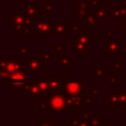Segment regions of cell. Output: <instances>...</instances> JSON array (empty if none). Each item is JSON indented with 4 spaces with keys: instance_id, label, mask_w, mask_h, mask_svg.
<instances>
[{
    "instance_id": "1",
    "label": "cell",
    "mask_w": 126,
    "mask_h": 126,
    "mask_svg": "<svg viewBox=\"0 0 126 126\" xmlns=\"http://www.w3.org/2000/svg\"><path fill=\"white\" fill-rule=\"evenodd\" d=\"M28 61L18 62V56H1L0 58V81L1 83H9L10 78L22 69L27 70Z\"/></svg>"
},
{
    "instance_id": "2",
    "label": "cell",
    "mask_w": 126,
    "mask_h": 126,
    "mask_svg": "<svg viewBox=\"0 0 126 126\" xmlns=\"http://www.w3.org/2000/svg\"><path fill=\"white\" fill-rule=\"evenodd\" d=\"M41 78H43L49 85L51 91L54 93H64L63 85V76L61 74H41Z\"/></svg>"
},
{
    "instance_id": "3",
    "label": "cell",
    "mask_w": 126,
    "mask_h": 126,
    "mask_svg": "<svg viewBox=\"0 0 126 126\" xmlns=\"http://www.w3.org/2000/svg\"><path fill=\"white\" fill-rule=\"evenodd\" d=\"M34 32L38 33L41 38H48L50 33H53V28L50 21L44 19V15H41L39 20L35 22Z\"/></svg>"
},
{
    "instance_id": "4",
    "label": "cell",
    "mask_w": 126,
    "mask_h": 126,
    "mask_svg": "<svg viewBox=\"0 0 126 126\" xmlns=\"http://www.w3.org/2000/svg\"><path fill=\"white\" fill-rule=\"evenodd\" d=\"M10 25H14V33H23L26 26V16L23 11H16L9 17Z\"/></svg>"
},
{
    "instance_id": "5",
    "label": "cell",
    "mask_w": 126,
    "mask_h": 126,
    "mask_svg": "<svg viewBox=\"0 0 126 126\" xmlns=\"http://www.w3.org/2000/svg\"><path fill=\"white\" fill-rule=\"evenodd\" d=\"M103 50L107 52L108 56H122V42L120 38L115 36L108 38L107 42L103 43Z\"/></svg>"
},
{
    "instance_id": "6",
    "label": "cell",
    "mask_w": 126,
    "mask_h": 126,
    "mask_svg": "<svg viewBox=\"0 0 126 126\" xmlns=\"http://www.w3.org/2000/svg\"><path fill=\"white\" fill-rule=\"evenodd\" d=\"M50 108L55 113H61L66 107V94L65 93H54L49 98Z\"/></svg>"
},
{
    "instance_id": "7",
    "label": "cell",
    "mask_w": 126,
    "mask_h": 126,
    "mask_svg": "<svg viewBox=\"0 0 126 126\" xmlns=\"http://www.w3.org/2000/svg\"><path fill=\"white\" fill-rule=\"evenodd\" d=\"M28 67H27V73L28 74H39L41 70L45 68V64L41 60L40 56H28Z\"/></svg>"
},
{
    "instance_id": "8",
    "label": "cell",
    "mask_w": 126,
    "mask_h": 126,
    "mask_svg": "<svg viewBox=\"0 0 126 126\" xmlns=\"http://www.w3.org/2000/svg\"><path fill=\"white\" fill-rule=\"evenodd\" d=\"M14 88H24L28 84V73L26 69H22L15 73L9 80L8 83Z\"/></svg>"
},
{
    "instance_id": "9",
    "label": "cell",
    "mask_w": 126,
    "mask_h": 126,
    "mask_svg": "<svg viewBox=\"0 0 126 126\" xmlns=\"http://www.w3.org/2000/svg\"><path fill=\"white\" fill-rule=\"evenodd\" d=\"M53 28V36L56 38H66L67 37V30L66 20H50Z\"/></svg>"
},
{
    "instance_id": "10",
    "label": "cell",
    "mask_w": 126,
    "mask_h": 126,
    "mask_svg": "<svg viewBox=\"0 0 126 126\" xmlns=\"http://www.w3.org/2000/svg\"><path fill=\"white\" fill-rule=\"evenodd\" d=\"M91 4L86 1V0H79L77 1V20L83 21V20H87L89 17V14L91 12L90 10Z\"/></svg>"
},
{
    "instance_id": "11",
    "label": "cell",
    "mask_w": 126,
    "mask_h": 126,
    "mask_svg": "<svg viewBox=\"0 0 126 126\" xmlns=\"http://www.w3.org/2000/svg\"><path fill=\"white\" fill-rule=\"evenodd\" d=\"M85 97L84 94L71 95L66 94V107L68 109H80L81 105L84 104Z\"/></svg>"
},
{
    "instance_id": "12",
    "label": "cell",
    "mask_w": 126,
    "mask_h": 126,
    "mask_svg": "<svg viewBox=\"0 0 126 126\" xmlns=\"http://www.w3.org/2000/svg\"><path fill=\"white\" fill-rule=\"evenodd\" d=\"M23 92H25L30 97H32V99L36 100V101H38L39 98H40V96H41L40 91H39L37 85L35 84V82L33 80H32L31 83H28L23 88Z\"/></svg>"
},
{
    "instance_id": "13",
    "label": "cell",
    "mask_w": 126,
    "mask_h": 126,
    "mask_svg": "<svg viewBox=\"0 0 126 126\" xmlns=\"http://www.w3.org/2000/svg\"><path fill=\"white\" fill-rule=\"evenodd\" d=\"M84 83H68L64 86V93L71 95L84 94Z\"/></svg>"
},
{
    "instance_id": "14",
    "label": "cell",
    "mask_w": 126,
    "mask_h": 126,
    "mask_svg": "<svg viewBox=\"0 0 126 126\" xmlns=\"http://www.w3.org/2000/svg\"><path fill=\"white\" fill-rule=\"evenodd\" d=\"M41 10H43V8L40 9V8L36 7L35 4H30V3H26V2L23 3V12L25 13V15L36 17V16H39Z\"/></svg>"
},
{
    "instance_id": "15",
    "label": "cell",
    "mask_w": 126,
    "mask_h": 126,
    "mask_svg": "<svg viewBox=\"0 0 126 126\" xmlns=\"http://www.w3.org/2000/svg\"><path fill=\"white\" fill-rule=\"evenodd\" d=\"M110 13V16H111V19L112 20H123V21H126V8L124 7H112L111 11L109 12Z\"/></svg>"
},
{
    "instance_id": "16",
    "label": "cell",
    "mask_w": 126,
    "mask_h": 126,
    "mask_svg": "<svg viewBox=\"0 0 126 126\" xmlns=\"http://www.w3.org/2000/svg\"><path fill=\"white\" fill-rule=\"evenodd\" d=\"M72 50L74 52H76V54L78 56H84L85 53L90 50V48H88L87 46H85L83 43L79 42L77 40V38H73L72 39Z\"/></svg>"
},
{
    "instance_id": "17",
    "label": "cell",
    "mask_w": 126,
    "mask_h": 126,
    "mask_svg": "<svg viewBox=\"0 0 126 126\" xmlns=\"http://www.w3.org/2000/svg\"><path fill=\"white\" fill-rule=\"evenodd\" d=\"M86 28L89 30H97L98 29V18L95 15L94 11H91L87 19Z\"/></svg>"
},
{
    "instance_id": "18",
    "label": "cell",
    "mask_w": 126,
    "mask_h": 126,
    "mask_svg": "<svg viewBox=\"0 0 126 126\" xmlns=\"http://www.w3.org/2000/svg\"><path fill=\"white\" fill-rule=\"evenodd\" d=\"M59 69H64V70H69L72 68L71 65V61H72V57L69 55H62L59 54Z\"/></svg>"
},
{
    "instance_id": "19",
    "label": "cell",
    "mask_w": 126,
    "mask_h": 126,
    "mask_svg": "<svg viewBox=\"0 0 126 126\" xmlns=\"http://www.w3.org/2000/svg\"><path fill=\"white\" fill-rule=\"evenodd\" d=\"M94 77L96 79L106 78L108 77V74L102 65H94Z\"/></svg>"
},
{
    "instance_id": "20",
    "label": "cell",
    "mask_w": 126,
    "mask_h": 126,
    "mask_svg": "<svg viewBox=\"0 0 126 126\" xmlns=\"http://www.w3.org/2000/svg\"><path fill=\"white\" fill-rule=\"evenodd\" d=\"M94 11L95 12V15H96V17L98 18V20H103V21L107 20L108 14H110V13H108L107 7H103V8H94Z\"/></svg>"
},
{
    "instance_id": "21",
    "label": "cell",
    "mask_w": 126,
    "mask_h": 126,
    "mask_svg": "<svg viewBox=\"0 0 126 126\" xmlns=\"http://www.w3.org/2000/svg\"><path fill=\"white\" fill-rule=\"evenodd\" d=\"M108 104L112 107V109H115L116 106L119 104V97H118V93L112 94L108 93Z\"/></svg>"
},
{
    "instance_id": "22",
    "label": "cell",
    "mask_w": 126,
    "mask_h": 126,
    "mask_svg": "<svg viewBox=\"0 0 126 126\" xmlns=\"http://www.w3.org/2000/svg\"><path fill=\"white\" fill-rule=\"evenodd\" d=\"M40 58L45 65H48L49 62L54 59L53 52L52 51H41L40 52Z\"/></svg>"
},
{
    "instance_id": "23",
    "label": "cell",
    "mask_w": 126,
    "mask_h": 126,
    "mask_svg": "<svg viewBox=\"0 0 126 126\" xmlns=\"http://www.w3.org/2000/svg\"><path fill=\"white\" fill-rule=\"evenodd\" d=\"M18 55L19 56H30L31 55V47L26 43V42H24L23 44H22V46L20 47V49H19V52H18Z\"/></svg>"
},
{
    "instance_id": "24",
    "label": "cell",
    "mask_w": 126,
    "mask_h": 126,
    "mask_svg": "<svg viewBox=\"0 0 126 126\" xmlns=\"http://www.w3.org/2000/svg\"><path fill=\"white\" fill-rule=\"evenodd\" d=\"M121 82V80L120 79H118L117 78V76L116 75H114V74H111V75H108V87L110 88H115L119 83Z\"/></svg>"
},
{
    "instance_id": "25",
    "label": "cell",
    "mask_w": 126,
    "mask_h": 126,
    "mask_svg": "<svg viewBox=\"0 0 126 126\" xmlns=\"http://www.w3.org/2000/svg\"><path fill=\"white\" fill-rule=\"evenodd\" d=\"M88 122H89L90 126H101L103 121L97 115H93V116H91V118Z\"/></svg>"
},
{
    "instance_id": "26",
    "label": "cell",
    "mask_w": 126,
    "mask_h": 126,
    "mask_svg": "<svg viewBox=\"0 0 126 126\" xmlns=\"http://www.w3.org/2000/svg\"><path fill=\"white\" fill-rule=\"evenodd\" d=\"M103 94L102 88H90V94L92 96H100Z\"/></svg>"
},
{
    "instance_id": "27",
    "label": "cell",
    "mask_w": 126,
    "mask_h": 126,
    "mask_svg": "<svg viewBox=\"0 0 126 126\" xmlns=\"http://www.w3.org/2000/svg\"><path fill=\"white\" fill-rule=\"evenodd\" d=\"M75 116H73V126H90L89 122L87 120L83 119H74Z\"/></svg>"
},
{
    "instance_id": "28",
    "label": "cell",
    "mask_w": 126,
    "mask_h": 126,
    "mask_svg": "<svg viewBox=\"0 0 126 126\" xmlns=\"http://www.w3.org/2000/svg\"><path fill=\"white\" fill-rule=\"evenodd\" d=\"M53 46H54L55 51H56L57 53H59V54H62L63 52H66V51H67V47L64 46V45H62V44H60V43L55 42V43L53 44Z\"/></svg>"
},
{
    "instance_id": "29",
    "label": "cell",
    "mask_w": 126,
    "mask_h": 126,
    "mask_svg": "<svg viewBox=\"0 0 126 126\" xmlns=\"http://www.w3.org/2000/svg\"><path fill=\"white\" fill-rule=\"evenodd\" d=\"M43 11H44V14L45 15H53L54 13V9H53V6H52V3H46V6L43 7Z\"/></svg>"
},
{
    "instance_id": "30",
    "label": "cell",
    "mask_w": 126,
    "mask_h": 126,
    "mask_svg": "<svg viewBox=\"0 0 126 126\" xmlns=\"http://www.w3.org/2000/svg\"><path fill=\"white\" fill-rule=\"evenodd\" d=\"M36 126H53L48 119H40L39 123L36 124Z\"/></svg>"
},
{
    "instance_id": "31",
    "label": "cell",
    "mask_w": 126,
    "mask_h": 126,
    "mask_svg": "<svg viewBox=\"0 0 126 126\" xmlns=\"http://www.w3.org/2000/svg\"><path fill=\"white\" fill-rule=\"evenodd\" d=\"M81 113H82V115H83V118L85 119V120H87V121H89L90 120V118H91V114H90V111L89 110H82L81 111Z\"/></svg>"
},
{
    "instance_id": "32",
    "label": "cell",
    "mask_w": 126,
    "mask_h": 126,
    "mask_svg": "<svg viewBox=\"0 0 126 126\" xmlns=\"http://www.w3.org/2000/svg\"><path fill=\"white\" fill-rule=\"evenodd\" d=\"M112 65H113L114 69L116 70V72H117L118 74H120V66H121L120 62H119V61H115V60H113V61H112Z\"/></svg>"
},
{
    "instance_id": "33",
    "label": "cell",
    "mask_w": 126,
    "mask_h": 126,
    "mask_svg": "<svg viewBox=\"0 0 126 126\" xmlns=\"http://www.w3.org/2000/svg\"><path fill=\"white\" fill-rule=\"evenodd\" d=\"M84 104H94V98H93V96L91 95L89 97H85Z\"/></svg>"
},
{
    "instance_id": "34",
    "label": "cell",
    "mask_w": 126,
    "mask_h": 126,
    "mask_svg": "<svg viewBox=\"0 0 126 126\" xmlns=\"http://www.w3.org/2000/svg\"><path fill=\"white\" fill-rule=\"evenodd\" d=\"M86 1H88L93 8H96V6H97V0H86Z\"/></svg>"
},
{
    "instance_id": "35",
    "label": "cell",
    "mask_w": 126,
    "mask_h": 126,
    "mask_svg": "<svg viewBox=\"0 0 126 126\" xmlns=\"http://www.w3.org/2000/svg\"><path fill=\"white\" fill-rule=\"evenodd\" d=\"M72 31H73L74 32H79L81 31V28H80L79 26H76V25H73V26H72Z\"/></svg>"
},
{
    "instance_id": "36",
    "label": "cell",
    "mask_w": 126,
    "mask_h": 126,
    "mask_svg": "<svg viewBox=\"0 0 126 126\" xmlns=\"http://www.w3.org/2000/svg\"><path fill=\"white\" fill-rule=\"evenodd\" d=\"M121 6L126 8V0H121Z\"/></svg>"
},
{
    "instance_id": "37",
    "label": "cell",
    "mask_w": 126,
    "mask_h": 126,
    "mask_svg": "<svg viewBox=\"0 0 126 126\" xmlns=\"http://www.w3.org/2000/svg\"><path fill=\"white\" fill-rule=\"evenodd\" d=\"M46 3H53V2H55V3H57L58 2V0H44Z\"/></svg>"
},
{
    "instance_id": "38",
    "label": "cell",
    "mask_w": 126,
    "mask_h": 126,
    "mask_svg": "<svg viewBox=\"0 0 126 126\" xmlns=\"http://www.w3.org/2000/svg\"><path fill=\"white\" fill-rule=\"evenodd\" d=\"M126 28V25H122L121 26V29H125ZM125 36H126V31H125Z\"/></svg>"
},
{
    "instance_id": "39",
    "label": "cell",
    "mask_w": 126,
    "mask_h": 126,
    "mask_svg": "<svg viewBox=\"0 0 126 126\" xmlns=\"http://www.w3.org/2000/svg\"><path fill=\"white\" fill-rule=\"evenodd\" d=\"M11 2H13V3H16V2H20L21 0H10Z\"/></svg>"
},
{
    "instance_id": "40",
    "label": "cell",
    "mask_w": 126,
    "mask_h": 126,
    "mask_svg": "<svg viewBox=\"0 0 126 126\" xmlns=\"http://www.w3.org/2000/svg\"><path fill=\"white\" fill-rule=\"evenodd\" d=\"M122 109H124V110H125V112H126V103L124 104V106L122 107Z\"/></svg>"
},
{
    "instance_id": "41",
    "label": "cell",
    "mask_w": 126,
    "mask_h": 126,
    "mask_svg": "<svg viewBox=\"0 0 126 126\" xmlns=\"http://www.w3.org/2000/svg\"><path fill=\"white\" fill-rule=\"evenodd\" d=\"M101 126H112L111 124H104V125H101Z\"/></svg>"
},
{
    "instance_id": "42",
    "label": "cell",
    "mask_w": 126,
    "mask_h": 126,
    "mask_svg": "<svg viewBox=\"0 0 126 126\" xmlns=\"http://www.w3.org/2000/svg\"><path fill=\"white\" fill-rule=\"evenodd\" d=\"M21 1H22V2H23V3H24V2H27V1H28V0H21Z\"/></svg>"
},
{
    "instance_id": "43",
    "label": "cell",
    "mask_w": 126,
    "mask_h": 126,
    "mask_svg": "<svg viewBox=\"0 0 126 126\" xmlns=\"http://www.w3.org/2000/svg\"><path fill=\"white\" fill-rule=\"evenodd\" d=\"M73 2H77V1H79V0H72Z\"/></svg>"
}]
</instances>
